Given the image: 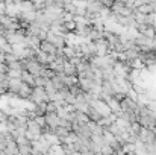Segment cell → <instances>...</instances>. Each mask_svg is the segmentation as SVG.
Instances as JSON below:
<instances>
[{
	"label": "cell",
	"instance_id": "6da1fadb",
	"mask_svg": "<svg viewBox=\"0 0 156 155\" xmlns=\"http://www.w3.org/2000/svg\"><path fill=\"white\" fill-rule=\"evenodd\" d=\"M29 101L34 103V105H40V103H47L49 102V98H47V93H46L44 88H41V87H34Z\"/></svg>",
	"mask_w": 156,
	"mask_h": 155
},
{
	"label": "cell",
	"instance_id": "7a4b0ae2",
	"mask_svg": "<svg viewBox=\"0 0 156 155\" xmlns=\"http://www.w3.org/2000/svg\"><path fill=\"white\" fill-rule=\"evenodd\" d=\"M138 105H140V102H136L135 98H130L129 94H126V96L120 101V109H121V111H135V113H136Z\"/></svg>",
	"mask_w": 156,
	"mask_h": 155
},
{
	"label": "cell",
	"instance_id": "3957f363",
	"mask_svg": "<svg viewBox=\"0 0 156 155\" xmlns=\"http://www.w3.org/2000/svg\"><path fill=\"white\" fill-rule=\"evenodd\" d=\"M85 116L88 117V120L90 122H94V123H100L102 122V119H103L105 116L94 106V105H88L87 108H85Z\"/></svg>",
	"mask_w": 156,
	"mask_h": 155
},
{
	"label": "cell",
	"instance_id": "277c9868",
	"mask_svg": "<svg viewBox=\"0 0 156 155\" xmlns=\"http://www.w3.org/2000/svg\"><path fill=\"white\" fill-rule=\"evenodd\" d=\"M38 50L44 52V53H47V55H52V56H56L59 49H58L53 43H50L49 40H43V41L40 43V46H38Z\"/></svg>",
	"mask_w": 156,
	"mask_h": 155
},
{
	"label": "cell",
	"instance_id": "5b68a950",
	"mask_svg": "<svg viewBox=\"0 0 156 155\" xmlns=\"http://www.w3.org/2000/svg\"><path fill=\"white\" fill-rule=\"evenodd\" d=\"M85 8H87L88 11L94 12V14H103L105 11H106V8H105L99 0H93V2L87 3V5H85Z\"/></svg>",
	"mask_w": 156,
	"mask_h": 155
},
{
	"label": "cell",
	"instance_id": "8992f818",
	"mask_svg": "<svg viewBox=\"0 0 156 155\" xmlns=\"http://www.w3.org/2000/svg\"><path fill=\"white\" fill-rule=\"evenodd\" d=\"M77 68H76V65L73 64V62H67L65 64V67H64V75H67V76H76L77 78Z\"/></svg>",
	"mask_w": 156,
	"mask_h": 155
},
{
	"label": "cell",
	"instance_id": "52a82bcc",
	"mask_svg": "<svg viewBox=\"0 0 156 155\" xmlns=\"http://www.w3.org/2000/svg\"><path fill=\"white\" fill-rule=\"evenodd\" d=\"M49 84V79L47 78H44V76H34V87H41V88H44L46 85Z\"/></svg>",
	"mask_w": 156,
	"mask_h": 155
},
{
	"label": "cell",
	"instance_id": "ba28073f",
	"mask_svg": "<svg viewBox=\"0 0 156 155\" xmlns=\"http://www.w3.org/2000/svg\"><path fill=\"white\" fill-rule=\"evenodd\" d=\"M18 155H32V145L18 146Z\"/></svg>",
	"mask_w": 156,
	"mask_h": 155
},
{
	"label": "cell",
	"instance_id": "9c48e42d",
	"mask_svg": "<svg viewBox=\"0 0 156 155\" xmlns=\"http://www.w3.org/2000/svg\"><path fill=\"white\" fill-rule=\"evenodd\" d=\"M2 64H5V52L0 49V65Z\"/></svg>",
	"mask_w": 156,
	"mask_h": 155
},
{
	"label": "cell",
	"instance_id": "30bf717a",
	"mask_svg": "<svg viewBox=\"0 0 156 155\" xmlns=\"http://www.w3.org/2000/svg\"><path fill=\"white\" fill-rule=\"evenodd\" d=\"M94 155H103V154H102L100 151H97V152H94Z\"/></svg>",
	"mask_w": 156,
	"mask_h": 155
}]
</instances>
